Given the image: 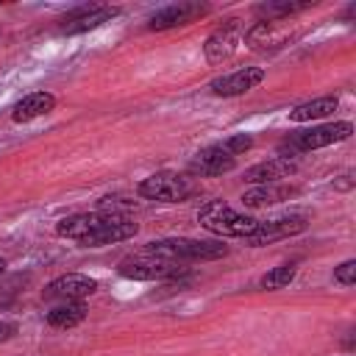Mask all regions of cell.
Listing matches in <instances>:
<instances>
[{
    "label": "cell",
    "mask_w": 356,
    "mask_h": 356,
    "mask_svg": "<svg viewBox=\"0 0 356 356\" xmlns=\"http://www.w3.org/2000/svg\"><path fill=\"white\" fill-rule=\"evenodd\" d=\"M136 231H139V225L131 217H117V214H103V211L72 214V217H64L56 225L58 236L72 239V242L86 245V248H100V245L122 242V239H131Z\"/></svg>",
    "instance_id": "obj_1"
},
{
    "label": "cell",
    "mask_w": 356,
    "mask_h": 356,
    "mask_svg": "<svg viewBox=\"0 0 356 356\" xmlns=\"http://www.w3.org/2000/svg\"><path fill=\"white\" fill-rule=\"evenodd\" d=\"M145 253L184 264V261H214L220 256L228 253V248L222 242H209V239H186V236H175V239H156L147 242Z\"/></svg>",
    "instance_id": "obj_2"
},
{
    "label": "cell",
    "mask_w": 356,
    "mask_h": 356,
    "mask_svg": "<svg viewBox=\"0 0 356 356\" xmlns=\"http://www.w3.org/2000/svg\"><path fill=\"white\" fill-rule=\"evenodd\" d=\"M197 222L209 234H214V236H242L245 239V236L253 234V228H256L259 220H253L248 214H239L236 209H231L222 200H211V203H206L197 211Z\"/></svg>",
    "instance_id": "obj_3"
},
{
    "label": "cell",
    "mask_w": 356,
    "mask_h": 356,
    "mask_svg": "<svg viewBox=\"0 0 356 356\" xmlns=\"http://www.w3.org/2000/svg\"><path fill=\"white\" fill-rule=\"evenodd\" d=\"M350 134H353V125L348 120L328 122V125H314V128L292 134L278 150H281L284 159H289V153L295 156V153H309V150H317V147H328L334 142H345Z\"/></svg>",
    "instance_id": "obj_4"
},
{
    "label": "cell",
    "mask_w": 356,
    "mask_h": 356,
    "mask_svg": "<svg viewBox=\"0 0 356 356\" xmlns=\"http://www.w3.org/2000/svg\"><path fill=\"white\" fill-rule=\"evenodd\" d=\"M117 273L122 278H131V281H164V278L184 275L186 270L175 261H167V259H159L150 253H136V256L122 259L117 264Z\"/></svg>",
    "instance_id": "obj_5"
},
{
    "label": "cell",
    "mask_w": 356,
    "mask_h": 356,
    "mask_svg": "<svg viewBox=\"0 0 356 356\" xmlns=\"http://www.w3.org/2000/svg\"><path fill=\"white\" fill-rule=\"evenodd\" d=\"M192 192H195L192 181L184 178V175H175V172H156V175H147V178L139 184V195H142V197H147V200H161V203L186 200Z\"/></svg>",
    "instance_id": "obj_6"
},
{
    "label": "cell",
    "mask_w": 356,
    "mask_h": 356,
    "mask_svg": "<svg viewBox=\"0 0 356 356\" xmlns=\"http://www.w3.org/2000/svg\"><path fill=\"white\" fill-rule=\"evenodd\" d=\"M95 289H97L95 278H89L83 273H67V275L53 278L44 286V298L47 300H58V303H75V300L89 298Z\"/></svg>",
    "instance_id": "obj_7"
},
{
    "label": "cell",
    "mask_w": 356,
    "mask_h": 356,
    "mask_svg": "<svg viewBox=\"0 0 356 356\" xmlns=\"http://www.w3.org/2000/svg\"><path fill=\"white\" fill-rule=\"evenodd\" d=\"M306 228V217L303 214H286V217H275V220H259L253 234L245 236L250 245H270L275 239H286V236H295Z\"/></svg>",
    "instance_id": "obj_8"
},
{
    "label": "cell",
    "mask_w": 356,
    "mask_h": 356,
    "mask_svg": "<svg viewBox=\"0 0 356 356\" xmlns=\"http://www.w3.org/2000/svg\"><path fill=\"white\" fill-rule=\"evenodd\" d=\"M239 42H242V25L239 19H228L206 39V58L211 64H222L236 53Z\"/></svg>",
    "instance_id": "obj_9"
},
{
    "label": "cell",
    "mask_w": 356,
    "mask_h": 356,
    "mask_svg": "<svg viewBox=\"0 0 356 356\" xmlns=\"http://www.w3.org/2000/svg\"><path fill=\"white\" fill-rule=\"evenodd\" d=\"M117 14H120V8H114V6H83V8L70 11V14L61 19L58 31L67 33V36H72V33H83V31H92V28L108 22V19L117 17Z\"/></svg>",
    "instance_id": "obj_10"
},
{
    "label": "cell",
    "mask_w": 356,
    "mask_h": 356,
    "mask_svg": "<svg viewBox=\"0 0 356 356\" xmlns=\"http://www.w3.org/2000/svg\"><path fill=\"white\" fill-rule=\"evenodd\" d=\"M264 81V70L261 67H242V70H234L222 78H214L209 83V89L220 97H234V95H245L250 92L253 86H259Z\"/></svg>",
    "instance_id": "obj_11"
},
{
    "label": "cell",
    "mask_w": 356,
    "mask_h": 356,
    "mask_svg": "<svg viewBox=\"0 0 356 356\" xmlns=\"http://www.w3.org/2000/svg\"><path fill=\"white\" fill-rule=\"evenodd\" d=\"M209 8L200 6V3H172V6H164L161 11H156L147 22L150 31H167V28H175V25H186L192 22L195 17L206 14Z\"/></svg>",
    "instance_id": "obj_12"
},
{
    "label": "cell",
    "mask_w": 356,
    "mask_h": 356,
    "mask_svg": "<svg viewBox=\"0 0 356 356\" xmlns=\"http://www.w3.org/2000/svg\"><path fill=\"white\" fill-rule=\"evenodd\" d=\"M236 167V159L234 156H228L220 145H209V147H203V150H197L195 153V159H192V164H189V170L195 172V175H222V172H231Z\"/></svg>",
    "instance_id": "obj_13"
},
{
    "label": "cell",
    "mask_w": 356,
    "mask_h": 356,
    "mask_svg": "<svg viewBox=\"0 0 356 356\" xmlns=\"http://www.w3.org/2000/svg\"><path fill=\"white\" fill-rule=\"evenodd\" d=\"M295 161L292 159H284V156H275V159H270V161H261V164H253L248 172H245V181H250V184H278L281 178H286V175H292L295 172Z\"/></svg>",
    "instance_id": "obj_14"
},
{
    "label": "cell",
    "mask_w": 356,
    "mask_h": 356,
    "mask_svg": "<svg viewBox=\"0 0 356 356\" xmlns=\"http://www.w3.org/2000/svg\"><path fill=\"white\" fill-rule=\"evenodd\" d=\"M53 106H56V97H53L50 92H31V95H25L22 100L14 103L11 120H14V122H31V120L47 114Z\"/></svg>",
    "instance_id": "obj_15"
},
{
    "label": "cell",
    "mask_w": 356,
    "mask_h": 356,
    "mask_svg": "<svg viewBox=\"0 0 356 356\" xmlns=\"http://www.w3.org/2000/svg\"><path fill=\"white\" fill-rule=\"evenodd\" d=\"M295 192H298V189L281 186V184H259V186H253V189H248V192L242 195V203H245V206H253V209H259V206H273V203H281V200L292 197Z\"/></svg>",
    "instance_id": "obj_16"
},
{
    "label": "cell",
    "mask_w": 356,
    "mask_h": 356,
    "mask_svg": "<svg viewBox=\"0 0 356 356\" xmlns=\"http://www.w3.org/2000/svg\"><path fill=\"white\" fill-rule=\"evenodd\" d=\"M339 100L334 95H325V97H314L309 103H300L289 111V120L292 122H312V120H320V117H328L331 111H337Z\"/></svg>",
    "instance_id": "obj_17"
},
{
    "label": "cell",
    "mask_w": 356,
    "mask_h": 356,
    "mask_svg": "<svg viewBox=\"0 0 356 356\" xmlns=\"http://www.w3.org/2000/svg\"><path fill=\"white\" fill-rule=\"evenodd\" d=\"M83 317H86V306L81 300H75V303H58V306H53L47 312V323L53 328H75L78 323H83Z\"/></svg>",
    "instance_id": "obj_18"
},
{
    "label": "cell",
    "mask_w": 356,
    "mask_h": 356,
    "mask_svg": "<svg viewBox=\"0 0 356 356\" xmlns=\"http://www.w3.org/2000/svg\"><path fill=\"white\" fill-rule=\"evenodd\" d=\"M292 278H295V264H281V267H273L270 273H264L259 286L261 289H284Z\"/></svg>",
    "instance_id": "obj_19"
},
{
    "label": "cell",
    "mask_w": 356,
    "mask_h": 356,
    "mask_svg": "<svg viewBox=\"0 0 356 356\" xmlns=\"http://www.w3.org/2000/svg\"><path fill=\"white\" fill-rule=\"evenodd\" d=\"M309 8V3H267L259 8L261 17H267V22L278 19V17H286V14H295V11H303Z\"/></svg>",
    "instance_id": "obj_20"
},
{
    "label": "cell",
    "mask_w": 356,
    "mask_h": 356,
    "mask_svg": "<svg viewBox=\"0 0 356 356\" xmlns=\"http://www.w3.org/2000/svg\"><path fill=\"white\" fill-rule=\"evenodd\" d=\"M220 147L228 153V156H239V153H245V150H250L253 147V136L250 134H236V136H228V139H222L220 142Z\"/></svg>",
    "instance_id": "obj_21"
},
{
    "label": "cell",
    "mask_w": 356,
    "mask_h": 356,
    "mask_svg": "<svg viewBox=\"0 0 356 356\" xmlns=\"http://www.w3.org/2000/svg\"><path fill=\"white\" fill-rule=\"evenodd\" d=\"M334 281L342 284V286H353V284H356V261H353V259L342 261V264L334 270Z\"/></svg>",
    "instance_id": "obj_22"
},
{
    "label": "cell",
    "mask_w": 356,
    "mask_h": 356,
    "mask_svg": "<svg viewBox=\"0 0 356 356\" xmlns=\"http://www.w3.org/2000/svg\"><path fill=\"white\" fill-rule=\"evenodd\" d=\"M14 334H17V323H11V320H0V342L11 339Z\"/></svg>",
    "instance_id": "obj_23"
},
{
    "label": "cell",
    "mask_w": 356,
    "mask_h": 356,
    "mask_svg": "<svg viewBox=\"0 0 356 356\" xmlns=\"http://www.w3.org/2000/svg\"><path fill=\"white\" fill-rule=\"evenodd\" d=\"M3 270H6V259H0V275H3Z\"/></svg>",
    "instance_id": "obj_24"
}]
</instances>
